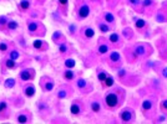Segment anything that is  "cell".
<instances>
[{
    "label": "cell",
    "instance_id": "obj_7",
    "mask_svg": "<svg viewBox=\"0 0 167 124\" xmlns=\"http://www.w3.org/2000/svg\"><path fill=\"white\" fill-rule=\"evenodd\" d=\"M71 113L72 114H75V115H77V114H80V111H81V108H80V106L77 104V103H75V104H72L71 106Z\"/></svg>",
    "mask_w": 167,
    "mask_h": 124
},
{
    "label": "cell",
    "instance_id": "obj_20",
    "mask_svg": "<svg viewBox=\"0 0 167 124\" xmlns=\"http://www.w3.org/2000/svg\"><path fill=\"white\" fill-rule=\"evenodd\" d=\"M6 67H8V68H15V67H16L14 60H11V58H10V60H8V61H6Z\"/></svg>",
    "mask_w": 167,
    "mask_h": 124
},
{
    "label": "cell",
    "instance_id": "obj_16",
    "mask_svg": "<svg viewBox=\"0 0 167 124\" xmlns=\"http://www.w3.org/2000/svg\"><path fill=\"white\" fill-rule=\"evenodd\" d=\"M64 77H65L66 79H72L74 77H75V73L71 72V71H66V72L64 73Z\"/></svg>",
    "mask_w": 167,
    "mask_h": 124
},
{
    "label": "cell",
    "instance_id": "obj_41",
    "mask_svg": "<svg viewBox=\"0 0 167 124\" xmlns=\"http://www.w3.org/2000/svg\"><path fill=\"white\" fill-rule=\"evenodd\" d=\"M59 1H60L61 5H66L67 4V0H59Z\"/></svg>",
    "mask_w": 167,
    "mask_h": 124
},
{
    "label": "cell",
    "instance_id": "obj_17",
    "mask_svg": "<svg viewBox=\"0 0 167 124\" xmlns=\"http://www.w3.org/2000/svg\"><path fill=\"white\" fill-rule=\"evenodd\" d=\"M110 41L112 44H117L119 42V35L117 34H112V35L110 36Z\"/></svg>",
    "mask_w": 167,
    "mask_h": 124
},
{
    "label": "cell",
    "instance_id": "obj_36",
    "mask_svg": "<svg viewBox=\"0 0 167 124\" xmlns=\"http://www.w3.org/2000/svg\"><path fill=\"white\" fill-rule=\"evenodd\" d=\"M161 108L165 109V111H167V100H163V102L161 103Z\"/></svg>",
    "mask_w": 167,
    "mask_h": 124
},
{
    "label": "cell",
    "instance_id": "obj_21",
    "mask_svg": "<svg viewBox=\"0 0 167 124\" xmlns=\"http://www.w3.org/2000/svg\"><path fill=\"white\" fill-rule=\"evenodd\" d=\"M107 76H108V74H107L106 72H100L97 77H99V81H100V82H104V81L106 79V77H107Z\"/></svg>",
    "mask_w": 167,
    "mask_h": 124
},
{
    "label": "cell",
    "instance_id": "obj_8",
    "mask_svg": "<svg viewBox=\"0 0 167 124\" xmlns=\"http://www.w3.org/2000/svg\"><path fill=\"white\" fill-rule=\"evenodd\" d=\"M110 61H111V62H114V63L119 62V61H120V55H119L117 52H112V53L110 55Z\"/></svg>",
    "mask_w": 167,
    "mask_h": 124
},
{
    "label": "cell",
    "instance_id": "obj_34",
    "mask_svg": "<svg viewBox=\"0 0 167 124\" xmlns=\"http://www.w3.org/2000/svg\"><path fill=\"white\" fill-rule=\"evenodd\" d=\"M143 6H150L152 4V0H143Z\"/></svg>",
    "mask_w": 167,
    "mask_h": 124
},
{
    "label": "cell",
    "instance_id": "obj_10",
    "mask_svg": "<svg viewBox=\"0 0 167 124\" xmlns=\"http://www.w3.org/2000/svg\"><path fill=\"white\" fill-rule=\"evenodd\" d=\"M152 108V103L150 102V100H145L143 103H142V109L143 111H150Z\"/></svg>",
    "mask_w": 167,
    "mask_h": 124
},
{
    "label": "cell",
    "instance_id": "obj_11",
    "mask_svg": "<svg viewBox=\"0 0 167 124\" xmlns=\"http://www.w3.org/2000/svg\"><path fill=\"white\" fill-rule=\"evenodd\" d=\"M91 109L94 111V112H99V111L101 109L100 103H99V102H92V103H91Z\"/></svg>",
    "mask_w": 167,
    "mask_h": 124
},
{
    "label": "cell",
    "instance_id": "obj_37",
    "mask_svg": "<svg viewBox=\"0 0 167 124\" xmlns=\"http://www.w3.org/2000/svg\"><path fill=\"white\" fill-rule=\"evenodd\" d=\"M60 51H61V52H66V51H67L66 45H60Z\"/></svg>",
    "mask_w": 167,
    "mask_h": 124
},
{
    "label": "cell",
    "instance_id": "obj_25",
    "mask_svg": "<svg viewBox=\"0 0 167 124\" xmlns=\"http://www.w3.org/2000/svg\"><path fill=\"white\" fill-rule=\"evenodd\" d=\"M107 50H108L107 45H101V46L99 47V52H100V53H106Z\"/></svg>",
    "mask_w": 167,
    "mask_h": 124
},
{
    "label": "cell",
    "instance_id": "obj_9",
    "mask_svg": "<svg viewBox=\"0 0 167 124\" xmlns=\"http://www.w3.org/2000/svg\"><path fill=\"white\" fill-rule=\"evenodd\" d=\"M102 83H104L106 87H111V86L114 85V78L111 77V76H107V77H106V79L102 82Z\"/></svg>",
    "mask_w": 167,
    "mask_h": 124
},
{
    "label": "cell",
    "instance_id": "obj_15",
    "mask_svg": "<svg viewBox=\"0 0 167 124\" xmlns=\"http://www.w3.org/2000/svg\"><path fill=\"white\" fill-rule=\"evenodd\" d=\"M54 88V83L52 82H46V83L44 85V87H43V89H45V91H51Z\"/></svg>",
    "mask_w": 167,
    "mask_h": 124
},
{
    "label": "cell",
    "instance_id": "obj_23",
    "mask_svg": "<svg viewBox=\"0 0 167 124\" xmlns=\"http://www.w3.org/2000/svg\"><path fill=\"white\" fill-rule=\"evenodd\" d=\"M105 20L107 23H114V15L112 14H106L105 15Z\"/></svg>",
    "mask_w": 167,
    "mask_h": 124
},
{
    "label": "cell",
    "instance_id": "obj_26",
    "mask_svg": "<svg viewBox=\"0 0 167 124\" xmlns=\"http://www.w3.org/2000/svg\"><path fill=\"white\" fill-rule=\"evenodd\" d=\"M85 86H86V81H85V79L81 78V79L77 81V87H79V88H84Z\"/></svg>",
    "mask_w": 167,
    "mask_h": 124
},
{
    "label": "cell",
    "instance_id": "obj_28",
    "mask_svg": "<svg viewBox=\"0 0 167 124\" xmlns=\"http://www.w3.org/2000/svg\"><path fill=\"white\" fill-rule=\"evenodd\" d=\"M36 29H38V24H36V23H32V24H30V25H29V31H30V32L35 31Z\"/></svg>",
    "mask_w": 167,
    "mask_h": 124
},
{
    "label": "cell",
    "instance_id": "obj_32",
    "mask_svg": "<svg viewBox=\"0 0 167 124\" xmlns=\"http://www.w3.org/2000/svg\"><path fill=\"white\" fill-rule=\"evenodd\" d=\"M66 96H67L66 91H62V89H61V91H60V92L58 93V97H59V98H61V99H62V98H65Z\"/></svg>",
    "mask_w": 167,
    "mask_h": 124
},
{
    "label": "cell",
    "instance_id": "obj_35",
    "mask_svg": "<svg viewBox=\"0 0 167 124\" xmlns=\"http://www.w3.org/2000/svg\"><path fill=\"white\" fill-rule=\"evenodd\" d=\"M0 50H1V51H6L8 50V45L6 44H0Z\"/></svg>",
    "mask_w": 167,
    "mask_h": 124
},
{
    "label": "cell",
    "instance_id": "obj_33",
    "mask_svg": "<svg viewBox=\"0 0 167 124\" xmlns=\"http://www.w3.org/2000/svg\"><path fill=\"white\" fill-rule=\"evenodd\" d=\"M5 108H6V103L5 102H0V113H1Z\"/></svg>",
    "mask_w": 167,
    "mask_h": 124
},
{
    "label": "cell",
    "instance_id": "obj_22",
    "mask_svg": "<svg viewBox=\"0 0 167 124\" xmlns=\"http://www.w3.org/2000/svg\"><path fill=\"white\" fill-rule=\"evenodd\" d=\"M17 122H19V123H26V122H28V118H26V115H24V114H20L19 117H17Z\"/></svg>",
    "mask_w": 167,
    "mask_h": 124
},
{
    "label": "cell",
    "instance_id": "obj_14",
    "mask_svg": "<svg viewBox=\"0 0 167 124\" xmlns=\"http://www.w3.org/2000/svg\"><path fill=\"white\" fill-rule=\"evenodd\" d=\"M94 30H92L91 27H87L86 30H85V36L87 37V38H90V37H92V36H94Z\"/></svg>",
    "mask_w": 167,
    "mask_h": 124
},
{
    "label": "cell",
    "instance_id": "obj_2",
    "mask_svg": "<svg viewBox=\"0 0 167 124\" xmlns=\"http://www.w3.org/2000/svg\"><path fill=\"white\" fill-rule=\"evenodd\" d=\"M120 117H121V119H122L123 122H130V120L134 118V114H132L131 111L125 109V111H122V112L120 113Z\"/></svg>",
    "mask_w": 167,
    "mask_h": 124
},
{
    "label": "cell",
    "instance_id": "obj_5",
    "mask_svg": "<svg viewBox=\"0 0 167 124\" xmlns=\"http://www.w3.org/2000/svg\"><path fill=\"white\" fill-rule=\"evenodd\" d=\"M135 53L137 55V56H145L146 55V47L145 46H136L135 47Z\"/></svg>",
    "mask_w": 167,
    "mask_h": 124
},
{
    "label": "cell",
    "instance_id": "obj_30",
    "mask_svg": "<svg viewBox=\"0 0 167 124\" xmlns=\"http://www.w3.org/2000/svg\"><path fill=\"white\" fill-rule=\"evenodd\" d=\"M8 26H9V29H10V30H15V29L17 27V24H16L15 21H10Z\"/></svg>",
    "mask_w": 167,
    "mask_h": 124
},
{
    "label": "cell",
    "instance_id": "obj_19",
    "mask_svg": "<svg viewBox=\"0 0 167 124\" xmlns=\"http://www.w3.org/2000/svg\"><path fill=\"white\" fill-rule=\"evenodd\" d=\"M32 46H34L35 49H41V47H43V41H41V40H36V41H34V42H32Z\"/></svg>",
    "mask_w": 167,
    "mask_h": 124
},
{
    "label": "cell",
    "instance_id": "obj_24",
    "mask_svg": "<svg viewBox=\"0 0 167 124\" xmlns=\"http://www.w3.org/2000/svg\"><path fill=\"white\" fill-rule=\"evenodd\" d=\"M10 58L11 60H16V58H19V52H17V51H11L10 52Z\"/></svg>",
    "mask_w": 167,
    "mask_h": 124
},
{
    "label": "cell",
    "instance_id": "obj_29",
    "mask_svg": "<svg viewBox=\"0 0 167 124\" xmlns=\"http://www.w3.org/2000/svg\"><path fill=\"white\" fill-rule=\"evenodd\" d=\"M122 34H123V36H126L127 38H130V37H131V30H130V29H125Z\"/></svg>",
    "mask_w": 167,
    "mask_h": 124
},
{
    "label": "cell",
    "instance_id": "obj_31",
    "mask_svg": "<svg viewBox=\"0 0 167 124\" xmlns=\"http://www.w3.org/2000/svg\"><path fill=\"white\" fill-rule=\"evenodd\" d=\"M100 30H101L102 32H107V31L110 30V27H108L107 25H104V24H101V25H100Z\"/></svg>",
    "mask_w": 167,
    "mask_h": 124
},
{
    "label": "cell",
    "instance_id": "obj_6",
    "mask_svg": "<svg viewBox=\"0 0 167 124\" xmlns=\"http://www.w3.org/2000/svg\"><path fill=\"white\" fill-rule=\"evenodd\" d=\"M24 93H25V96L26 97H32L34 94H35V87L34 86H28L26 88H25V91H24Z\"/></svg>",
    "mask_w": 167,
    "mask_h": 124
},
{
    "label": "cell",
    "instance_id": "obj_1",
    "mask_svg": "<svg viewBox=\"0 0 167 124\" xmlns=\"http://www.w3.org/2000/svg\"><path fill=\"white\" fill-rule=\"evenodd\" d=\"M105 102H106V104H107L108 108H115L119 104V96L115 92H110V93L106 94Z\"/></svg>",
    "mask_w": 167,
    "mask_h": 124
},
{
    "label": "cell",
    "instance_id": "obj_39",
    "mask_svg": "<svg viewBox=\"0 0 167 124\" xmlns=\"http://www.w3.org/2000/svg\"><path fill=\"white\" fill-rule=\"evenodd\" d=\"M162 76H163V77H166V78H167V67H166V68H163V70H162Z\"/></svg>",
    "mask_w": 167,
    "mask_h": 124
},
{
    "label": "cell",
    "instance_id": "obj_3",
    "mask_svg": "<svg viewBox=\"0 0 167 124\" xmlns=\"http://www.w3.org/2000/svg\"><path fill=\"white\" fill-rule=\"evenodd\" d=\"M89 14H90L89 6H87V5H82V6L80 8V10H79V17H80V19H85V17L89 16Z\"/></svg>",
    "mask_w": 167,
    "mask_h": 124
},
{
    "label": "cell",
    "instance_id": "obj_4",
    "mask_svg": "<svg viewBox=\"0 0 167 124\" xmlns=\"http://www.w3.org/2000/svg\"><path fill=\"white\" fill-rule=\"evenodd\" d=\"M20 78L23 81H29V79L32 78V72L29 71V70H24V71L20 72Z\"/></svg>",
    "mask_w": 167,
    "mask_h": 124
},
{
    "label": "cell",
    "instance_id": "obj_13",
    "mask_svg": "<svg viewBox=\"0 0 167 124\" xmlns=\"http://www.w3.org/2000/svg\"><path fill=\"white\" fill-rule=\"evenodd\" d=\"M74 66H75V61L74 60H66L65 61V67H67V68H72Z\"/></svg>",
    "mask_w": 167,
    "mask_h": 124
},
{
    "label": "cell",
    "instance_id": "obj_40",
    "mask_svg": "<svg viewBox=\"0 0 167 124\" xmlns=\"http://www.w3.org/2000/svg\"><path fill=\"white\" fill-rule=\"evenodd\" d=\"M130 3L134 4V5H137L138 4V0H130Z\"/></svg>",
    "mask_w": 167,
    "mask_h": 124
},
{
    "label": "cell",
    "instance_id": "obj_18",
    "mask_svg": "<svg viewBox=\"0 0 167 124\" xmlns=\"http://www.w3.org/2000/svg\"><path fill=\"white\" fill-rule=\"evenodd\" d=\"M145 25H146V23H145V20H136V27L137 29H142V27H145Z\"/></svg>",
    "mask_w": 167,
    "mask_h": 124
},
{
    "label": "cell",
    "instance_id": "obj_27",
    "mask_svg": "<svg viewBox=\"0 0 167 124\" xmlns=\"http://www.w3.org/2000/svg\"><path fill=\"white\" fill-rule=\"evenodd\" d=\"M20 6H21V9H28L30 6V4H29L28 0H23V1L20 3Z\"/></svg>",
    "mask_w": 167,
    "mask_h": 124
},
{
    "label": "cell",
    "instance_id": "obj_12",
    "mask_svg": "<svg viewBox=\"0 0 167 124\" xmlns=\"http://www.w3.org/2000/svg\"><path fill=\"white\" fill-rule=\"evenodd\" d=\"M14 86H15V79L9 78V79H6V81H5V87L11 88V87H14Z\"/></svg>",
    "mask_w": 167,
    "mask_h": 124
},
{
    "label": "cell",
    "instance_id": "obj_38",
    "mask_svg": "<svg viewBox=\"0 0 167 124\" xmlns=\"http://www.w3.org/2000/svg\"><path fill=\"white\" fill-rule=\"evenodd\" d=\"M6 21H8V19H6V17H4V16H3V17H0V24H5Z\"/></svg>",
    "mask_w": 167,
    "mask_h": 124
}]
</instances>
